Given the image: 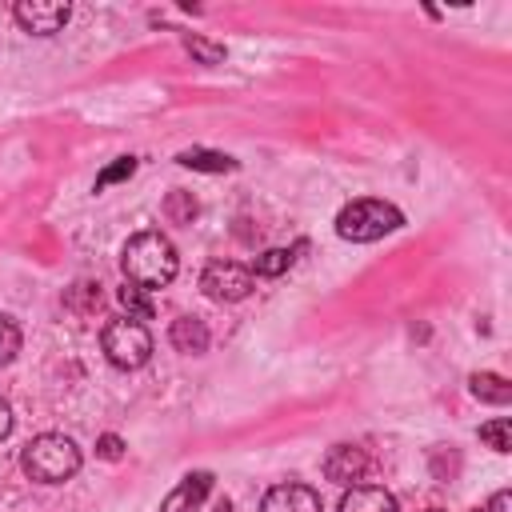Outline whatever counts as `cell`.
<instances>
[{"label": "cell", "instance_id": "obj_11", "mask_svg": "<svg viewBox=\"0 0 512 512\" xmlns=\"http://www.w3.org/2000/svg\"><path fill=\"white\" fill-rule=\"evenodd\" d=\"M168 340H172V348H176V352H188V356L208 352V328H204V320H200V316H180V320H172Z\"/></svg>", "mask_w": 512, "mask_h": 512}, {"label": "cell", "instance_id": "obj_2", "mask_svg": "<svg viewBox=\"0 0 512 512\" xmlns=\"http://www.w3.org/2000/svg\"><path fill=\"white\" fill-rule=\"evenodd\" d=\"M20 468L28 480H40V484H64L80 472V448L72 436L64 432H44L36 436L24 456H20Z\"/></svg>", "mask_w": 512, "mask_h": 512}, {"label": "cell", "instance_id": "obj_8", "mask_svg": "<svg viewBox=\"0 0 512 512\" xmlns=\"http://www.w3.org/2000/svg\"><path fill=\"white\" fill-rule=\"evenodd\" d=\"M260 512H320V492L308 484H276L264 492Z\"/></svg>", "mask_w": 512, "mask_h": 512}, {"label": "cell", "instance_id": "obj_7", "mask_svg": "<svg viewBox=\"0 0 512 512\" xmlns=\"http://www.w3.org/2000/svg\"><path fill=\"white\" fill-rule=\"evenodd\" d=\"M364 472H368V456H364L360 444H332V448H328V456H324V476H328L332 484L352 488Z\"/></svg>", "mask_w": 512, "mask_h": 512}, {"label": "cell", "instance_id": "obj_22", "mask_svg": "<svg viewBox=\"0 0 512 512\" xmlns=\"http://www.w3.org/2000/svg\"><path fill=\"white\" fill-rule=\"evenodd\" d=\"M480 512H512V492H496Z\"/></svg>", "mask_w": 512, "mask_h": 512}, {"label": "cell", "instance_id": "obj_5", "mask_svg": "<svg viewBox=\"0 0 512 512\" xmlns=\"http://www.w3.org/2000/svg\"><path fill=\"white\" fill-rule=\"evenodd\" d=\"M200 288H204V296H212V300H220V304H232V300H244V296L256 288V276H252V268H244V264L212 260V264L200 272Z\"/></svg>", "mask_w": 512, "mask_h": 512}, {"label": "cell", "instance_id": "obj_13", "mask_svg": "<svg viewBox=\"0 0 512 512\" xmlns=\"http://www.w3.org/2000/svg\"><path fill=\"white\" fill-rule=\"evenodd\" d=\"M468 384H472V396H480L488 404H508L512 400V384L504 376H496V372H476Z\"/></svg>", "mask_w": 512, "mask_h": 512}, {"label": "cell", "instance_id": "obj_25", "mask_svg": "<svg viewBox=\"0 0 512 512\" xmlns=\"http://www.w3.org/2000/svg\"><path fill=\"white\" fill-rule=\"evenodd\" d=\"M432 512H440V508H432Z\"/></svg>", "mask_w": 512, "mask_h": 512}, {"label": "cell", "instance_id": "obj_1", "mask_svg": "<svg viewBox=\"0 0 512 512\" xmlns=\"http://www.w3.org/2000/svg\"><path fill=\"white\" fill-rule=\"evenodd\" d=\"M120 268H124L128 284H136L144 292H156V288L172 284V276L180 268V256H176V244L164 232H136L120 252Z\"/></svg>", "mask_w": 512, "mask_h": 512}, {"label": "cell", "instance_id": "obj_20", "mask_svg": "<svg viewBox=\"0 0 512 512\" xmlns=\"http://www.w3.org/2000/svg\"><path fill=\"white\" fill-rule=\"evenodd\" d=\"M132 172H136V160H132V156H120L112 168H104V172L96 176V192L108 188V184H116V180H124V176H132Z\"/></svg>", "mask_w": 512, "mask_h": 512}, {"label": "cell", "instance_id": "obj_19", "mask_svg": "<svg viewBox=\"0 0 512 512\" xmlns=\"http://www.w3.org/2000/svg\"><path fill=\"white\" fill-rule=\"evenodd\" d=\"M184 48H188L196 60H204V64H220V60H224V48H220V44H208V40H200V36H188Z\"/></svg>", "mask_w": 512, "mask_h": 512}, {"label": "cell", "instance_id": "obj_10", "mask_svg": "<svg viewBox=\"0 0 512 512\" xmlns=\"http://www.w3.org/2000/svg\"><path fill=\"white\" fill-rule=\"evenodd\" d=\"M340 512H396V496L380 484H352L340 496Z\"/></svg>", "mask_w": 512, "mask_h": 512}, {"label": "cell", "instance_id": "obj_23", "mask_svg": "<svg viewBox=\"0 0 512 512\" xmlns=\"http://www.w3.org/2000/svg\"><path fill=\"white\" fill-rule=\"evenodd\" d=\"M12 432V408H8V400L0 396V440Z\"/></svg>", "mask_w": 512, "mask_h": 512}, {"label": "cell", "instance_id": "obj_15", "mask_svg": "<svg viewBox=\"0 0 512 512\" xmlns=\"http://www.w3.org/2000/svg\"><path fill=\"white\" fill-rule=\"evenodd\" d=\"M120 304L128 308V320H148V316L156 312L152 296H148L144 288H136V284H124V288H120Z\"/></svg>", "mask_w": 512, "mask_h": 512}, {"label": "cell", "instance_id": "obj_4", "mask_svg": "<svg viewBox=\"0 0 512 512\" xmlns=\"http://www.w3.org/2000/svg\"><path fill=\"white\" fill-rule=\"evenodd\" d=\"M100 344H104V356L116 368H144L148 356H152V332L140 320H128V316L108 320L104 332H100Z\"/></svg>", "mask_w": 512, "mask_h": 512}, {"label": "cell", "instance_id": "obj_21", "mask_svg": "<svg viewBox=\"0 0 512 512\" xmlns=\"http://www.w3.org/2000/svg\"><path fill=\"white\" fill-rule=\"evenodd\" d=\"M96 452H100L104 460H120V452H124V440L108 432V436H100V444H96Z\"/></svg>", "mask_w": 512, "mask_h": 512}, {"label": "cell", "instance_id": "obj_17", "mask_svg": "<svg viewBox=\"0 0 512 512\" xmlns=\"http://www.w3.org/2000/svg\"><path fill=\"white\" fill-rule=\"evenodd\" d=\"M164 216H168L172 224H192V216H196L192 192H172V196L164 200Z\"/></svg>", "mask_w": 512, "mask_h": 512}, {"label": "cell", "instance_id": "obj_16", "mask_svg": "<svg viewBox=\"0 0 512 512\" xmlns=\"http://www.w3.org/2000/svg\"><path fill=\"white\" fill-rule=\"evenodd\" d=\"M480 440H484L492 452H508V448H512V420H508V416H496V420L480 424Z\"/></svg>", "mask_w": 512, "mask_h": 512}, {"label": "cell", "instance_id": "obj_12", "mask_svg": "<svg viewBox=\"0 0 512 512\" xmlns=\"http://www.w3.org/2000/svg\"><path fill=\"white\" fill-rule=\"evenodd\" d=\"M176 160H180L184 168H196V172H232V168H236L232 156H224V152H208V148H184Z\"/></svg>", "mask_w": 512, "mask_h": 512}, {"label": "cell", "instance_id": "obj_26", "mask_svg": "<svg viewBox=\"0 0 512 512\" xmlns=\"http://www.w3.org/2000/svg\"><path fill=\"white\" fill-rule=\"evenodd\" d=\"M476 512H480V508H476Z\"/></svg>", "mask_w": 512, "mask_h": 512}, {"label": "cell", "instance_id": "obj_3", "mask_svg": "<svg viewBox=\"0 0 512 512\" xmlns=\"http://www.w3.org/2000/svg\"><path fill=\"white\" fill-rule=\"evenodd\" d=\"M400 224H404L400 208L388 204V200H372V196H368V200H352V204H344L340 216H336V232H340L344 240H352V244L380 240V236L396 232Z\"/></svg>", "mask_w": 512, "mask_h": 512}, {"label": "cell", "instance_id": "obj_24", "mask_svg": "<svg viewBox=\"0 0 512 512\" xmlns=\"http://www.w3.org/2000/svg\"><path fill=\"white\" fill-rule=\"evenodd\" d=\"M212 512H232V500H228V496H224V500H216V508H212Z\"/></svg>", "mask_w": 512, "mask_h": 512}, {"label": "cell", "instance_id": "obj_14", "mask_svg": "<svg viewBox=\"0 0 512 512\" xmlns=\"http://www.w3.org/2000/svg\"><path fill=\"white\" fill-rule=\"evenodd\" d=\"M300 248H304V244H296V248H268V252H260V256H256V268H252V276H280V272H288Z\"/></svg>", "mask_w": 512, "mask_h": 512}, {"label": "cell", "instance_id": "obj_18", "mask_svg": "<svg viewBox=\"0 0 512 512\" xmlns=\"http://www.w3.org/2000/svg\"><path fill=\"white\" fill-rule=\"evenodd\" d=\"M16 352H20V328H16L8 316H0V368H4Z\"/></svg>", "mask_w": 512, "mask_h": 512}, {"label": "cell", "instance_id": "obj_9", "mask_svg": "<svg viewBox=\"0 0 512 512\" xmlns=\"http://www.w3.org/2000/svg\"><path fill=\"white\" fill-rule=\"evenodd\" d=\"M208 492H212V472H192V476H184V480L164 496L160 512H200V504H204Z\"/></svg>", "mask_w": 512, "mask_h": 512}, {"label": "cell", "instance_id": "obj_6", "mask_svg": "<svg viewBox=\"0 0 512 512\" xmlns=\"http://www.w3.org/2000/svg\"><path fill=\"white\" fill-rule=\"evenodd\" d=\"M12 16H16V24L24 28V32H32V36H52V32H60L64 24H68V4H60V0H20L16 8H12Z\"/></svg>", "mask_w": 512, "mask_h": 512}]
</instances>
